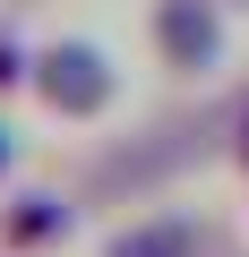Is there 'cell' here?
Masks as SVG:
<instances>
[{
	"label": "cell",
	"instance_id": "5b68a950",
	"mask_svg": "<svg viewBox=\"0 0 249 257\" xmlns=\"http://www.w3.org/2000/svg\"><path fill=\"white\" fill-rule=\"evenodd\" d=\"M26 69H35V43H26L9 18H0V103H9V94H26Z\"/></svg>",
	"mask_w": 249,
	"mask_h": 257
},
{
	"label": "cell",
	"instance_id": "7a4b0ae2",
	"mask_svg": "<svg viewBox=\"0 0 249 257\" xmlns=\"http://www.w3.org/2000/svg\"><path fill=\"white\" fill-rule=\"evenodd\" d=\"M146 43L163 60L172 86H206L232 52V26H223V0H155L146 9Z\"/></svg>",
	"mask_w": 249,
	"mask_h": 257
},
{
	"label": "cell",
	"instance_id": "6da1fadb",
	"mask_svg": "<svg viewBox=\"0 0 249 257\" xmlns=\"http://www.w3.org/2000/svg\"><path fill=\"white\" fill-rule=\"evenodd\" d=\"M26 94H35V111H52V120H103V111L120 103V69H112V52H103L95 35H52V43H35Z\"/></svg>",
	"mask_w": 249,
	"mask_h": 257
},
{
	"label": "cell",
	"instance_id": "277c9868",
	"mask_svg": "<svg viewBox=\"0 0 249 257\" xmlns=\"http://www.w3.org/2000/svg\"><path fill=\"white\" fill-rule=\"evenodd\" d=\"M206 223L198 214H138V223H120L103 240V257H206Z\"/></svg>",
	"mask_w": 249,
	"mask_h": 257
},
{
	"label": "cell",
	"instance_id": "ba28073f",
	"mask_svg": "<svg viewBox=\"0 0 249 257\" xmlns=\"http://www.w3.org/2000/svg\"><path fill=\"white\" fill-rule=\"evenodd\" d=\"M223 9H249V0H223Z\"/></svg>",
	"mask_w": 249,
	"mask_h": 257
},
{
	"label": "cell",
	"instance_id": "52a82bcc",
	"mask_svg": "<svg viewBox=\"0 0 249 257\" xmlns=\"http://www.w3.org/2000/svg\"><path fill=\"white\" fill-rule=\"evenodd\" d=\"M9 163H18V138H9V120H0V180H9Z\"/></svg>",
	"mask_w": 249,
	"mask_h": 257
},
{
	"label": "cell",
	"instance_id": "3957f363",
	"mask_svg": "<svg viewBox=\"0 0 249 257\" xmlns=\"http://www.w3.org/2000/svg\"><path fill=\"white\" fill-rule=\"evenodd\" d=\"M69 231H77V206L60 189H18L9 206H0V248L9 257H52Z\"/></svg>",
	"mask_w": 249,
	"mask_h": 257
},
{
	"label": "cell",
	"instance_id": "8992f818",
	"mask_svg": "<svg viewBox=\"0 0 249 257\" xmlns=\"http://www.w3.org/2000/svg\"><path fill=\"white\" fill-rule=\"evenodd\" d=\"M223 155L249 172V94H240V111H232V138H223Z\"/></svg>",
	"mask_w": 249,
	"mask_h": 257
}]
</instances>
